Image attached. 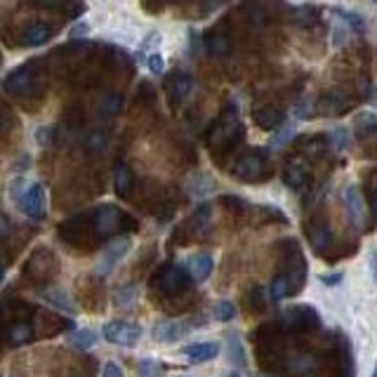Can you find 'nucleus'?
Returning a JSON list of instances; mask_svg holds the SVG:
<instances>
[{
	"instance_id": "obj_1",
	"label": "nucleus",
	"mask_w": 377,
	"mask_h": 377,
	"mask_svg": "<svg viewBox=\"0 0 377 377\" xmlns=\"http://www.w3.org/2000/svg\"><path fill=\"white\" fill-rule=\"evenodd\" d=\"M304 280H307V260H304L300 245L292 243V250L285 253L283 267H280V271L274 276L271 285H269V295L276 302L295 297L304 288Z\"/></svg>"
},
{
	"instance_id": "obj_2",
	"label": "nucleus",
	"mask_w": 377,
	"mask_h": 377,
	"mask_svg": "<svg viewBox=\"0 0 377 377\" xmlns=\"http://www.w3.org/2000/svg\"><path fill=\"white\" fill-rule=\"evenodd\" d=\"M3 87L8 90L10 94L19 99H31V97H40L47 87V78L43 71V64L38 62H28L24 67L10 71L3 81Z\"/></svg>"
},
{
	"instance_id": "obj_3",
	"label": "nucleus",
	"mask_w": 377,
	"mask_h": 377,
	"mask_svg": "<svg viewBox=\"0 0 377 377\" xmlns=\"http://www.w3.org/2000/svg\"><path fill=\"white\" fill-rule=\"evenodd\" d=\"M10 199L19 210L31 219H45L47 217V194L45 187L38 182H26L24 177H15L10 184Z\"/></svg>"
},
{
	"instance_id": "obj_4",
	"label": "nucleus",
	"mask_w": 377,
	"mask_h": 377,
	"mask_svg": "<svg viewBox=\"0 0 377 377\" xmlns=\"http://www.w3.org/2000/svg\"><path fill=\"white\" fill-rule=\"evenodd\" d=\"M92 212V231L97 243H104L109 238L118 236V233H128L135 231L140 222L133 217V215L123 212L121 208L116 206H99L97 210H90Z\"/></svg>"
},
{
	"instance_id": "obj_5",
	"label": "nucleus",
	"mask_w": 377,
	"mask_h": 377,
	"mask_svg": "<svg viewBox=\"0 0 377 377\" xmlns=\"http://www.w3.org/2000/svg\"><path fill=\"white\" fill-rule=\"evenodd\" d=\"M231 175L248 184L265 182V179L271 177V160H269V153L262 151V149H250V151H245L243 156H238V158L233 160Z\"/></svg>"
},
{
	"instance_id": "obj_6",
	"label": "nucleus",
	"mask_w": 377,
	"mask_h": 377,
	"mask_svg": "<svg viewBox=\"0 0 377 377\" xmlns=\"http://www.w3.org/2000/svg\"><path fill=\"white\" fill-rule=\"evenodd\" d=\"M151 285H153V290L158 292V295L165 297V300H177V297H182L194 283H191L187 269L167 262V265H163L158 271L153 274Z\"/></svg>"
},
{
	"instance_id": "obj_7",
	"label": "nucleus",
	"mask_w": 377,
	"mask_h": 377,
	"mask_svg": "<svg viewBox=\"0 0 377 377\" xmlns=\"http://www.w3.org/2000/svg\"><path fill=\"white\" fill-rule=\"evenodd\" d=\"M57 274H59V260L50 248H45V245L35 248L33 253L28 255V260L24 262V276L28 280H33L35 285L50 283Z\"/></svg>"
},
{
	"instance_id": "obj_8",
	"label": "nucleus",
	"mask_w": 377,
	"mask_h": 377,
	"mask_svg": "<svg viewBox=\"0 0 377 377\" xmlns=\"http://www.w3.org/2000/svg\"><path fill=\"white\" fill-rule=\"evenodd\" d=\"M243 137V128L236 116H222L208 133V146L215 151H226Z\"/></svg>"
},
{
	"instance_id": "obj_9",
	"label": "nucleus",
	"mask_w": 377,
	"mask_h": 377,
	"mask_svg": "<svg viewBox=\"0 0 377 377\" xmlns=\"http://www.w3.org/2000/svg\"><path fill=\"white\" fill-rule=\"evenodd\" d=\"M104 340L118 346H135L142 337V328L130 321H109L104 326Z\"/></svg>"
},
{
	"instance_id": "obj_10",
	"label": "nucleus",
	"mask_w": 377,
	"mask_h": 377,
	"mask_svg": "<svg viewBox=\"0 0 377 377\" xmlns=\"http://www.w3.org/2000/svg\"><path fill=\"white\" fill-rule=\"evenodd\" d=\"M283 326L288 328L290 333H307V330H316L321 326V319L311 307H290L283 314Z\"/></svg>"
},
{
	"instance_id": "obj_11",
	"label": "nucleus",
	"mask_w": 377,
	"mask_h": 377,
	"mask_svg": "<svg viewBox=\"0 0 377 377\" xmlns=\"http://www.w3.org/2000/svg\"><path fill=\"white\" fill-rule=\"evenodd\" d=\"M165 87H167V97H170V101L175 106H179L182 101L189 99L191 90H194V78L189 74H184V71H177V74H172L167 78Z\"/></svg>"
},
{
	"instance_id": "obj_12",
	"label": "nucleus",
	"mask_w": 377,
	"mask_h": 377,
	"mask_svg": "<svg viewBox=\"0 0 377 377\" xmlns=\"http://www.w3.org/2000/svg\"><path fill=\"white\" fill-rule=\"evenodd\" d=\"M130 245H133V243H130V238H113V241H111L109 245H106L104 257H101L97 271H99V274H109L111 269L116 267L125 255H128Z\"/></svg>"
},
{
	"instance_id": "obj_13",
	"label": "nucleus",
	"mask_w": 377,
	"mask_h": 377,
	"mask_svg": "<svg viewBox=\"0 0 377 377\" xmlns=\"http://www.w3.org/2000/svg\"><path fill=\"white\" fill-rule=\"evenodd\" d=\"M35 314L33 307L28 302L24 300H10L5 302L3 307H0V323H3L5 328L12 326V323H19V321H28L31 316Z\"/></svg>"
},
{
	"instance_id": "obj_14",
	"label": "nucleus",
	"mask_w": 377,
	"mask_h": 377,
	"mask_svg": "<svg viewBox=\"0 0 377 377\" xmlns=\"http://www.w3.org/2000/svg\"><path fill=\"white\" fill-rule=\"evenodd\" d=\"M212 267H215V262L208 253L191 255L187 260V274H189L191 283H203V280L212 274Z\"/></svg>"
},
{
	"instance_id": "obj_15",
	"label": "nucleus",
	"mask_w": 377,
	"mask_h": 377,
	"mask_svg": "<svg viewBox=\"0 0 377 377\" xmlns=\"http://www.w3.org/2000/svg\"><path fill=\"white\" fill-rule=\"evenodd\" d=\"M191 328L196 326H191L187 321H165L153 328V337L158 340V342H175V340H182Z\"/></svg>"
},
{
	"instance_id": "obj_16",
	"label": "nucleus",
	"mask_w": 377,
	"mask_h": 377,
	"mask_svg": "<svg viewBox=\"0 0 377 377\" xmlns=\"http://www.w3.org/2000/svg\"><path fill=\"white\" fill-rule=\"evenodd\" d=\"M304 229H307L309 243H311V248H314V250L323 253V250L330 248L333 233H330V229L326 226V222H321V219H311L309 224H304Z\"/></svg>"
},
{
	"instance_id": "obj_17",
	"label": "nucleus",
	"mask_w": 377,
	"mask_h": 377,
	"mask_svg": "<svg viewBox=\"0 0 377 377\" xmlns=\"http://www.w3.org/2000/svg\"><path fill=\"white\" fill-rule=\"evenodd\" d=\"M182 354L187 356L191 363L212 361V358L219 354V342H194V344H187L182 349Z\"/></svg>"
},
{
	"instance_id": "obj_18",
	"label": "nucleus",
	"mask_w": 377,
	"mask_h": 377,
	"mask_svg": "<svg viewBox=\"0 0 377 377\" xmlns=\"http://www.w3.org/2000/svg\"><path fill=\"white\" fill-rule=\"evenodd\" d=\"M113 189L121 199H130L135 191V175L125 163H118L116 170H113Z\"/></svg>"
},
{
	"instance_id": "obj_19",
	"label": "nucleus",
	"mask_w": 377,
	"mask_h": 377,
	"mask_svg": "<svg viewBox=\"0 0 377 377\" xmlns=\"http://www.w3.org/2000/svg\"><path fill=\"white\" fill-rule=\"evenodd\" d=\"M50 38H52V28L47 26V24L38 22V24H31V26L22 33V45L24 47H38V45H45Z\"/></svg>"
},
{
	"instance_id": "obj_20",
	"label": "nucleus",
	"mask_w": 377,
	"mask_h": 377,
	"mask_svg": "<svg viewBox=\"0 0 377 377\" xmlns=\"http://www.w3.org/2000/svg\"><path fill=\"white\" fill-rule=\"evenodd\" d=\"M307 167L302 163H297V160H292V163L285 165L283 170V182L288 184L290 189H302L304 184H307Z\"/></svg>"
},
{
	"instance_id": "obj_21",
	"label": "nucleus",
	"mask_w": 377,
	"mask_h": 377,
	"mask_svg": "<svg viewBox=\"0 0 377 377\" xmlns=\"http://www.w3.org/2000/svg\"><path fill=\"white\" fill-rule=\"evenodd\" d=\"M5 335H8L10 344H26L28 340L33 337V328L28 321H19V323H12V326L5 328Z\"/></svg>"
},
{
	"instance_id": "obj_22",
	"label": "nucleus",
	"mask_w": 377,
	"mask_h": 377,
	"mask_svg": "<svg viewBox=\"0 0 377 377\" xmlns=\"http://www.w3.org/2000/svg\"><path fill=\"white\" fill-rule=\"evenodd\" d=\"M255 123L260 125L262 130H276L280 123H283V113L274 106H267V109H257L255 111Z\"/></svg>"
},
{
	"instance_id": "obj_23",
	"label": "nucleus",
	"mask_w": 377,
	"mask_h": 377,
	"mask_svg": "<svg viewBox=\"0 0 377 377\" xmlns=\"http://www.w3.org/2000/svg\"><path fill=\"white\" fill-rule=\"evenodd\" d=\"M106 146H109V133H106V130H90L85 135L87 153H101Z\"/></svg>"
},
{
	"instance_id": "obj_24",
	"label": "nucleus",
	"mask_w": 377,
	"mask_h": 377,
	"mask_svg": "<svg viewBox=\"0 0 377 377\" xmlns=\"http://www.w3.org/2000/svg\"><path fill=\"white\" fill-rule=\"evenodd\" d=\"M38 319L47 323V328H45L43 333H40V335H45V337H50V335H57V333H62V330H69V328H71V321L62 319V316H57V314H38Z\"/></svg>"
},
{
	"instance_id": "obj_25",
	"label": "nucleus",
	"mask_w": 377,
	"mask_h": 377,
	"mask_svg": "<svg viewBox=\"0 0 377 377\" xmlns=\"http://www.w3.org/2000/svg\"><path fill=\"white\" fill-rule=\"evenodd\" d=\"M43 300H45V302H50L52 307H57V309H64V311H74V304H71L69 295H67V292H64L62 288H52V290H45V292H43Z\"/></svg>"
},
{
	"instance_id": "obj_26",
	"label": "nucleus",
	"mask_w": 377,
	"mask_h": 377,
	"mask_svg": "<svg viewBox=\"0 0 377 377\" xmlns=\"http://www.w3.org/2000/svg\"><path fill=\"white\" fill-rule=\"evenodd\" d=\"M123 109V97L121 94H104V99H101V104H99V111H101V116H116L118 111Z\"/></svg>"
},
{
	"instance_id": "obj_27",
	"label": "nucleus",
	"mask_w": 377,
	"mask_h": 377,
	"mask_svg": "<svg viewBox=\"0 0 377 377\" xmlns=\"http://www.w3.org/2000/svg\"><path fill=\"white\" fill-rule=\"evenodd\" d=\"M94 342H97V335L92 330H87V328L71 333V344L78 346V349H90V346H94Z\"/></svg>"
},
{
	"instance_id": "obj_28",
	"label": "nucleus",
	"mask_w": 377,
	"mask_h": 377,
	"mask_svg": "<svg viewBox=\"0 0 377 377\" xmlns=\"http://www.w3.org/2000/svg\"><path fill=\"white\" fill-rule=\"evenodd\" d=\"M233 316H236V307H233L231 302L222 300V302H217V304L212 307V319H215V321L226 323V321H231Z\"/></svg>"
},
{
	"instance_id": "obj_29",
	"label": "nucleus",
	"mask_w": 377,
	"mask_h": 377,
	"mask_svg": "<svg viewBox=\"0 0 377 377\" xmlns=\"http://www.w3.org/2000/svg\"><path fill=\"white\" fill-rule=\"evenodd\" d=\"M140 377H163V368L153 358H144L140 361Z\"/></svg>"
},
{
	"instance_id": "obj_30",
	"label": "nucleus",
	"mask_w": 377,
	"mask_h": 377,
	"mask_svg": "<svg viewBox=\"0 0 377 377\" xmlns=\"http://www.w3.org/2000/svg\"><path fill=\"white\" fill-rule=\"evenodd\" d=\"M146 67H149V71H151V74H163L165 71V62H163V55H160V52H151V55H149V59H146Z\"/></svg>"
},
{
	"instance_id": "obj_31",
	"label": "nucleus",
	"mask_w": 377,
	"mask_h": 377,
	"mask_svg": "<svg viewBox=\"0 0 377 377\" xmlns=\"http://www.w3.org/2000/svg\"><path fill=\"white\" fill-rule=\"evenodd\" d=\"M101 377H125V373H123V368L118 366V363L106 361L104 368H101Z\"/></svg>"
},
{
	"instance_id": "obj_32",
	"label": "nucleus",
	"mask_w": 377,
	"mask_h": 377,
	"mask_svg": "<svg viewBox=\"0 0 377 377\" xmlns=\"http://www.w3.org/2000/svg\"><path fill=\"white\" fill-rule=\"evenodd\" d=\"M10 231H12V226H10V219L5 217L3 212H0V241H5V238L10 236Z\"/></svg>"
},
{
	"instance_id": "obj_33",
	"label": "nucleus",
	"mask_w": 377,
	"mask_h": 377,
	"mask_svg": "<svg viewBox=\"0 0 377 377\" xmlns=\"http://www.w3.org/2000/svg\"><path fill=\"white\" fill-rule=\"evenodd\" d=\"M87 31H90V28H87V24H78V26H74V28H71V38H83V35H87Z\"/></svg>"
},
{
	"instance_id": "obj_34",
	"label": "nucleus",
	"mask_w": 377,
	"mask_h": 377,
	"mask_svg": "<svg viewBox=\"0 0 377 377\" xmlns=\"http://www.w3.org/2000/svg\"><path fill=\"white\" fill-rule=\"evenodd\" d=\"M340 280H342V274H335V276H326V274H323L321 276V283H326V285H335V283H340Z\"/></svg>"
},
{
	"instance_id": "obj_35",
	"label": "nucleus",
	"mask_w": 377,
	"mask_h": 377,
	"mask_svg": "<svg viewBox=\"0 0 377 377\" xmlns=\"http://www.w3.org/2000/svg\"><path fill=\"white\" fill-rule=\"evenodd\" d=\"M368 201H370V208H373V212L377 215V184H375V187H370Z\"/></svg>"
},
{
	"instance_id": "obj_36",
	"label": "nucleus",
	"mask_w": 377,
	"mask_h": 377,
	"mask_svg": "<svg viewBox=\"0 0 377 377\" xmlns=\"http://www.w3.org/2000/svg\"><path fill=\"white\" fill-rule=\"evenodd\" d=\"M5 128H8V116H5V113H0V133H3Z\"/></svg>"
},
{
	"instance_id": "obj_37",
	"label": "nucleus",
	"mask_w": 377,
	"mask_h": 377,
	"mask_svg": "<svg viewBox=\"0 0 377 377\" xmlns=\"http://www.w3.org/2000/svg\"><path fill=\"white\" fill-rule=\"evenodd\" d=\"M373 276H375V280H377V253H375V257H373Z\"/></svg>"
},
{
	"instance_id": "obj_38",
	"label": "nucleus",
	"mask_w": 377,
	"mask_h": 377,
	"mask_svg": "<svg viewBox=\"0 0 377 377\" xmlns=\"http://www.w3.org/2000/svg\"><path fill=\"white\" fill-rule=\"evenodd\" d=\"M3 276H5V265L0 262V280H3Z\"/></svg>"
},
{
	"instance_id": "obj_39",
	"label": "nucleus",
	"mask_w": 377,
	"mask_h": 377,
	"mask_svg": "<svg viewBox=\"0 0 377 377\" xmlns=\"http://www.w3.org/2000/svg\"><path fill=\"white\" fill-rule=\"evenodd\" d=\"M224 377H241V375H238V373H231V375H224Z\"/></svg>"
},
{
	"instance_id": "obj_40",
	"label": "nucleus",
	"mask_w": 377,
	"mask_h": 377,
	"mask_svg": "<svg viewBox=\"0 0 377 377\" xmlns=\"http://www.w3.org/2000/svg\"><path fill=\"white\" fill-rule=\"evenodd\" d=\"M373 377H377V366H375V373H373Z\"/></svg>"
},
{
	"instance_id": "obj_41",
	"label": "nucleus",
	"mask_w": 377,
	"mask_h": 377,
	"mask_svg": "<svg viewBox=\"0 0 377 377\" xmlns=\"http://www.w3.org/2000/svg\"><path fill=\"white\" fill-rule=\"evenodd\" d=\"M177 377H191V375H177Z\"/></svg>"
},
{
	"instance_id": "obj_42",
	"label": "nucleus",
	"mask_w": 377,
	"mask_h": 377,
	"mask_svg": "<svg viewBox=\"0 0 377 377\" xmlns=\"http://www.w3.org/2000/svg\"><path fill=\"white\" fill-rule=\"evenodd\" d=\"M375 3H377V0H375Z\"/></svg>"
}]
</instances>
